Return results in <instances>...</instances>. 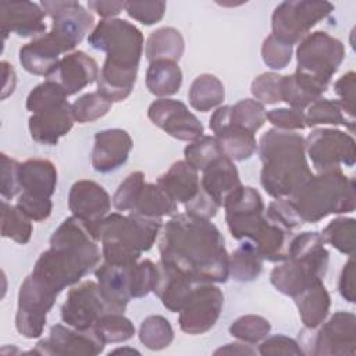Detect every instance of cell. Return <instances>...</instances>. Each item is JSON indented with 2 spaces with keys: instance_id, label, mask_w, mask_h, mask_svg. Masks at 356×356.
I'll return each instance as SVG.
<instances>
[{
  "instance_id": "5bb4252c",
  "label": "cell",
  "mask_w": 356,
  "mask_h": 356,
  "mask_svg": "<svg viewBox=\"0 0 356 356\" xmlns=\"http://www.w3.org/2000/svg\"><path fill=\"white\" fill-rule=\"evenodd\" d=\"M316 170L320 172L341 170V164L352 167L356 152L350 135L337 129H316L305 143Z\"/></svg>"
},
{
  "instance_id": "9a60e30c",
  "label": "cell",
  "mask_w": 356,
  "mask_h": 356,
  "mask_svg": "<svg viewBox=\"0 0 356 356\" xmlns=\"http://www.w3.org/2000/svg\"><path fill=\"white\" fill-rule=\"evenodd\" d=\"M222 292L213 285L203 284L192 289L185 305L179 310L181 330L196 335L210 330L222 309Z\"/></svg>"
},
{
  "instance_id": "3957f363",
  "label": "cell",
  "mask_w": 356,
  "mask_h": 356,
  "mask_svg": "<svg viewBox=\"0 0 356 356\" xmlns=\"http://www.w3.org/2000/svg\"><path fill=\"white\" fill-rule=\"evenodd\" d=\"M88 42L107 54L97 76V92L110 102L127 99L136 81L143 49L142 32L125 19L110 18L96 25Z\"/></svg>"
},
{
  "instance_id": "6da1fadb",
  "label": "cell",
  "mask_w": 356,
  "mask_h": 356,
  "mask_svg": "<svg viewBox=\"0 0 356 356\" xmlns=\"http://www.w3.org/2000/svg\"><path fill=\"white\" fill-rule=\"evenodd\" d=\"M160 254L193 282H225L229 275L224 238L206 218L189 214L171 218L160 239Z\"/></svg>"
},
{
  "instance_id": "b9f144b4",
  "label": "cell",
  "mask_w": 356,
  "mask_h": 356,
  "mask_svg": "<svg viewBox=\"0 0 356 356\" xmlns=\"http://www.w3.org/2000/svg\"><path fill=\"white\" fill-rule=\"evenodd\" d=\"M93 328L104 342H122L129 339L135 332L132 323L121 313L103 316Z\"/></svg>"
},
{
  "instance_id": "8992f818",
  "label": "cell",
  "mask_w": 356,
  "mask_h": 356,
  "mask_svg": "<svg viewBox=\"0 0 356 356\" xmlns=\"http://www.w3.org/2000/svg\"><path fill=\"white\" fill-rule=\"evenodd\" d=\"M328 252L318 232H303L288 246L285 263L271 271L273 285L288 296H298L325 275Z\"/></svg>"
},
{
  "instance_id": "30bf717a",
  "label": "cell",
  "mask_w": 356,
  "mask_h": 356,
  "mask_svg": "<svg viewBox=\"0 0 356 356\" xmlns=\"http://www.w3.org/2000/svg\"><path fill=\"white\" fill-rule=\"evenodd\" d=\"M19 182L22 193L17 207L31 220H46L51 213L50 196L57 184V171L53 163L42 159H32L21 164Z\"/></svg>"
},
{
  "instance_id": "6f0895ef",
  "label": "cell",
  "mask_w": 356,
  "mask_h": 356,
  "mask_svg": "<svg viewBox=\"0 0 356 356\" xmlns=\"http://www.w3.org/2000/svg\"><path fill=\"white\" fill-rule=\"evenodd\" d=\"M1 68H3V76H4L1 99H6L10 93H13V90L15 88V74H14L13 67L7 61L1 63Z\"/></svg>"
},
{
  "instance_id": "52a82bcc",
  "label": "cell",
  "mask_w": 356,
  "mask_h": 356,
  "mask_svg": "<svg viewBox=\"0 0 356 356\" xmlns=\"http://www.w3.org/2000/svg\"><path fill=\"white\" fill-rule=\"evenodd\" d=\"M291 197L302 221L316 222L332 213L353 211L355 181L341 170L323 171L309 178Z\"/></svg>"
},
{
  "instance_id": "7bdbcfd3",
  "label": "cell",
  "mask_w": 356,
  "mask_h": 356,
  "mask_svg": "<svg viewBox=\"0 0 356 356\" xmlns=\"http://www.w3.org/2000/svg\"><path fill=\"white\" fill-rule=\"evenodd\" d=\"M220 156L222 152L213 136H200L185 147V161L195 170H203Z\"/></svg>"
},
{
  "instance_id": "4316f807",
  "label": "cell",
  "mask_w": 356,
  "mask_h": 356,
  "mask_svg": "<svg viewBox=\"0 0 356 356\" xmlns=\"http://www.w3.org/2000/svg\"><path fill=\"white\" fill-rule=\"evenodd\" d=\"M202 171L200 186L218 206H222L227 197L241 186L239 175L232 160L224 154L213 160Z\"/></svg>"
},
{
  "instance_id": "ac0fdd59",
  "label": "cell",
  "mask_w": 356,
  "mask_h": 356,
  "mask_svg": "<svg viewBox=\"0 0 356 356\" xmlns=\"http://www.w3.org/2000/svg\"><path fill=\"white\" fill-rule=\"evenodd\" d=\"M68 206L74 217L82 221L96 238V229L107 216L111 202L103 186L93 181L82 179L71 186Z\"/></svg>"
},
{
  "instance_id": "44dd1931",
  "label": "cell",
  "mask_w": 356,
  "mask_h": 356,
  "mask_svg": "<svg viewBox=\"0 0 356 356\" xmlns=\"http://www.w3.org/2000/svg\"><path fill=\"white\" fill-rule=\"evenodd\" d=\"M231 106L216 110L210 118V128L216 134L217 143L225 157L229 160L249 159L257 149L254 134L235 127L229 122Z\"/></svg>"
},
{
  "instance_id": "d6986e66",
  "label": "cell",
  "mask_w": 356,
  "mask_h": 356,
  "mask_svg": "<svg viewBox=\"0 0 356 356\" xmlns=\"http://www.w3.org/2000/svg\"><path fill=\"white\" fill-rule=\"evenodd\" d=\"M104 341L95 328L68 330L61 324L54 325L49 337L42 339L33 353L40 355H97L104 348Z\"/></svg>"
},
{
  "instance_id": "5b68a950",
  "label": "cell",
  "mask_w": 356,
  "mask_h": 356,
  "mask_svg": "<svg viewBox=\"0 0 356 356\" xmlns=\"http://www.w3.org/2000/svg\"><path fill=\"white\" fill-rule=\"evenodd\" d=\"M161 227V218L142 216H121L113 213L103 218L96 229L107 263L128 266L136 263L142 252L154 243Z\"/></svg>"
},
{
  "instance_id": "e575fe53",
  "label": "cell",
  "mask_w": 356,
  "mask_h": 356,
  "mask_svg": "<svg viewBox=\"0 0 356 356\" xmlns=\"http://www.w3.org/2000/svg\"><path fill=\"white\" fill-rule=\"evenodd\" d=\"M263 257L259 253L257 248L246 241L242 243L229 257V275L236 281H253L261 273Z\"/></svg>"
},
{
  "instance_id": "7c38bea8",
  "label": "cell",
  "mask_w": 356,
  "mask_h": 356,
  "mask_svg": "<svg viewBox=\"0 0 356 356\" xmlns=\"http://www.w3.org/2000/svg\"><path fill=\"white\" fill-rule=\"evenodd\" d=\"M40 6L53 21L47 35L64 53L72 50L95 22L93 15L78 1H42Z\"/></svg>"
},
{
  "instance_id": "c3c4849f",
  "label": "cell",
  "mask_w": 356,
  "mask_h": 356,
  "mask_svg": "<svg viewBox=\"0 0 356 356\" xmlns=\"http://www.w3.org/2000/svg\"><path fill=\"white\" fill-rule=\"evenodd\" d=\"M127 14L140 21L145 25H152L160 21L165 11L164 1H125Z\"/></svg>"
},
{
  "instance_id": "816d5d0a",
  "label": "cell",
  "mask_w": 356,
  "mask_h": 356,
  "mask_svg": "<svg viewBox=\"0 0 356 356\" xmlns=\"http://www.w3.org/2000/svg\"><path fill=\"white\" fill-rule=\"evenodd\" d=\"M266 118L278 129L284 131L303 129L306 127L305 114L295 108H275L266 113Z\"/></svg>"
},
{
  "instance_id": "836d02e7",
  "label": "cell",
  "mask_w": 356,
  "mask_h": 356,
  "mask_svg": "<svg viewBox=\"0 0 356 356\" xmlns=\"http://www.w3.org/2000/svg\"><path fill=\"white\" fill-rule=\"evenodd\" d=\"M224 85L218 78L210 74L197 76L188 92L191 106L199 111H209L218 106L224 100Z\"/></svg>"
},
{
  "instance_id": "bcb514c9",
  "label": "cell",
  "mask_w": 356,
  "mask_h": 356,
  "mask_svg": "<svg viewBox=\"0 0 356 356\" xmlns=\"http://www.w3.org/2000/svg\"><path fill=\"white\" fill-rule=\"evenodd\" d=\"M263 61L273 70H281L288 65L292 56V44H288L274 35L266 38L261 47Z\"/></svg>"
},
{
  "instance_id": "e0dca14e",
  "label": "cell",
  "mask_w": 356,
  "mask_h": 356,
  "mask_svg": "<svg viewBox=\"0 0 356 356\" xmlns=\"http://www.w3.org/2000/svg\"><path fill=\"white\" fill-rule=\"evenodd\" d=\"M147 115L154 125L177 139L196 140L203 136V125L182 102L159 99L150 104Z\"/></svg>"
},
{
  "instance_id": "7a4b0ae2",
  "label": "cell",
  "mask_w": 356,
  "mask_h": 356,
  "mask_svg": "<svg viewBox=\"0 0 356 356\" xmlns=\"http://www.w3.org/2000/svg\"><path fill=\"white\" fill-rule=\"evenodd\" d=\"M96 238L76 217H70L54 231L50 249L38 259L29 275L47 293L57 295L78 282L100 260Z\"/></svg>"
},
{
  "instance_id": "f1b7e54d",
  "label": "cell",
  "mask_w": 356,
  "mask_h": 356,
  "mask_svg": "<svg viewBox=\"0 0 356 356\" xmlns=\"http://www.w3.org/2000/svg\"><path fill=\"white\" fill-rule=\"evenodd\" d=\"M157 185L161 186L175 202L185 204L200 191L197 170L186 161L174 163L171 168L157 179Z\"/></svg>"
},
{
  "instance_id": "2e32d148",
  "label": "cell",
  "mask_w": 356,
  "mask_h": 356,
  "mask_svg": "<svg viewBox=\"0 0 356 356\" xmlns=\"http://www.w3.org/2000/svg\"><path fill=\"white\" fill-rule=\"evenodd\" d=\"M56 298L42 289L31 277L22 282L18 293V309L15 325L21 335L36 338L43 332L47 312L51 309Z\"/></svg>"
},
{
  "instance_id": "ffe728a7",
  "label": "cell",
  "mask_w": 356,
  "mask_h": 356,
  "mask_svg": "<svg viewBox=\"0 0 356 356\" xmlns=\"http://www.w3.org/2000/svg\"><path fill=\"white\" fill-rule=\"evenodd\" d=\"M99 72L97 64L92 57L83 51H74L56 64L46 81L56 83L67 96H71L97 79Z\"/></svg>"
},
{
  "instance_id": "ba28073f",
  "label": "cell",
  "mask_w": 356,
  "mask_h": 356,
  "mask_svg": "<svg viewBox=\"0 0 356 356\" xmlns=\"http://www.w3.org/2000/svg\"><path fill=\"white\" fill-rule=\"evenodd\" d=\"M67 95L53 82L46 81L32 89L26 99V108L33 114L29 118V131L33 140L43 145H56L74 125Z\"/></svg>"
},
{
  "instance_id": "680465c9",
  "label": "cell",
  "mask_w": 356,
  "mask_h": 356,
  "mask_svg": "<svg viewBox=\"0 0 356 356\" xmlns=\"http://www.w3.org/2000/svg\"><path fill=\"white\" fill-rule=\"evenodd\" d=\"M238 346H239V343H228L227 348H221V349L216 350V355H218V353H254V350L249 348L250 345H246V346L243 345L241 349Z\"/></svg>"
},
{
  "instance_id": "7402d4cb",
  "label": "cell",
  "mask_w": 356,
  "mask_h": 356,
  "mask_svg": "<svg viewBox=\"0 0 356 356\" xmlns=\"http://www.w3.org/2000/svg\"><path fill=\"white\" fill-rule=\"evenodd\" d=\"M356 318L353 313L337 312L316 334L312 353L314 355H353Z\"/></svg>"
},
{
  "instance_id": "f6af8a7d",
  "label": "cell",
  "mask_w": 356,
  "mask_h": 356,
  "mask_svg": "<svg viewBox=\"0 0 356 356\" xmlns=\"http://www.w3.org/2000/svg\"><path fill=\"white\" fill-rule=\"evenodd\" d=\"M143 174L140 171L132 172L127 177V179L118 186L114 197H113V204L117 210L120 211H131L143 185Z\"/></svg>"
},
{
  "instance_id": "9f6ffc18",
  "label": "cell",
  "mask_w": 356,
  "mask_h": 356,
  "mask_svg": "<svg viewBox=\"0 0 356 356\" xmlns=\"http://www.w3.org/2000/svg\"><path fill=\"white\" fill-rule=\"evenodd\" d=\"M88 7L104 19H110L125 8V1H89Z\"/></svg>"
},
{
  "instance_id": "11a10c76",
  "label": "cell",
  "mask_w": 356,
  "mask_h": 356,
  "mask_svg": "<svg viewBox=\"0 0 356 356\" xmlns=\"http://www.w3.org/2000/svg\"><path fill=\"white\" fill-rule=\"evenodd\" d=\"M339 292L349 303H355V264L352 256L343 266L339 278Z\"/></svg>"
},
{
  "instance_id": "91938a15",
  "label": "cell",
  "mask_w": 356,
  "mask_h": 356,
  "mask_svg": "<svg viewBox=\"0 0 356 356\" xmlns=\"http://www.w3.org/2000/svg\"><path fill=\"white\" fill-rule=\"evenodd\" d=\"M125 352H129V353H139V352L135 350V349H115V350H113V353H125Z\"/></svg>"
},
{
  "instance_id": "db71d44e",
  "label": "cell",
  "mask_w": 356,
  "mask_h": 356,
  "mask_svg": "<svg viewBox=\"0 0 356 356\" xmlns=\"http://www.w3.org/2000/svg\"><path fill=\"white\" fill-rule=\"evenodd\" d=\"M260 353L261 355H300L303 353L300 348H298V343L286 338L284 335H277L271 337L270 339L264 341L260 346Z\"/></svg>"
},
{
  "instance_id": "603a6c76",
  "label": "cell",
  "mask_w": 356,
  "mask_h": 356,
  "mask_svg": "<svg viewBox=\"0 0 356 356\" xmlns=\"http://www.w3.org/2000/svg\"><path fill=\"white\" fill-rule=\"evenodd\" d=\"M1 32L4 39L7 33L14 32L18 36H32L44 32L46 11L40 4L32 1L10 3L1 1Z\"/></svg>"
},
{
  "instance_id": "83f0119b",
  "label": "cell",
  "mask_w": 356,
  "mask_h": 356,
  "mask_svg": "<svg viewBox=\"0 0 356 356\" xmlns=\"http://www.w3.org/2000/svg\"><path fill=\"white\" fill-rule=\"evenodd\" d=\"M63 49L49 35L40 36L19 50V63L22 67L35 75L47 76L60 61L58 56Z\"/></svg>"
},
{
  "instance_id": "277c9868",
  "label": "cell",
  "mask_w": 356,
  "mask_h": 356,
  "mask_svg": "<svg viewBox=\"0 0 356 356\" xmlns=\"http://www.w3.org/2000/svg\"><path fill=\"white\" fill-rule=\"evenodd\" d=\"M260 159L261 185L275 199L291 197L313 177L305 157V140L295 132L278 128L266 132L260 139Z\"/></svg>"
},
{
  "instance_id": "681fc988",
  "label": "cell",
  "mask_w": 356,
  "mask_h": 356,
  "mask_svg": "<svg viewBox=\"0 0 356 356\" xmlns=\"http://www.w3.org/2000/svg\"><path fill=\"white\" fill-rule=\"evenodd\" d=\"M267 217L288 231H292L303 222L291 200L286 199H278L270 203Z\"/></svg>"
},
{
  "instance_id": "7dc6e473",
  "label": "cell",
  "mask_w": 356,
  "mask_h": 356,
  "mask_svg": "<svg viewBox=\"0 0 356 356\" xmlns=\"http://www.w3.org/2000/svg\"><path fill=\"white\" fill-rule=\"evenodd\" d=\"M281 83H282V76L274 72H266L253 81L252 93L257 100H261L263 103H267V104L282 102Z\"/></svg>"
},
{
  "instance_id": "f546056e",
  "label": "cell",
  "mask_w": 356,
  "mask_h": 356,
  "mask_svg": "<svg viewBox=\"0 0 356 356\" xmlns=\"http://www.w3.org/2000/svg\"><path fill=\"white\" fill-rule=\"evenodd\" d=\"M300 318L306 328L313 330L323 324L330 309V295L323 282H316L295 296Z\"/></svg>"
},
{
  "instance_id": "484cf974",
  "label": "cell",
  "mask_w": 356,
  "mask_h": 356,
  "mask_svg": "<svg viewBox=\"0 0 356 356\" xmlns=\"http://www.w3.org/2000/svg\"><path fill=\"white\" fill-rule=\"evenodd\" d=\"M193 281L175 267L160 260L156 264V278L153 292L171 312H179L192 292Z\"/></svg>"
},
{
  "instance_id": "d6a6232c",
  "label": "cell",
  "mask_w": 356,
  "mask_h": 356,
  "mask_svg": "<svg viewBox=\"0 0 356 356\" xmlns=\"http://www.w3.org/2000/svg\"><path fill=\"white\" fill-rule=\"evenodd\" d=\"M182 83V72L175 61L159 60L150 63L146 71V86L156 96H171Z\"/></svg>"
},
{
  "instance_id": "d590c367",
  "label": "cell",
  "mask_w": 356,
  "mask_h": 356,
  "mask_svg": "<svg viewBox=\"0 0 356 356\" xmlns=\"http://www.w3.org/2000/svg\"><path fill=\"white\" fill-rule=\"evenodd\" d=\"M305 124L307 127H314L318 124L346 125L350 131L355 128V120H352V117L348 118V113L343 110L342 104L328 99H318L310 104L305 115Z\"/></svg>"
},
{
  "instance_id": "cb8c5ba5",
  "label": "cell",
  "mask_w": 356,
  "mask_h": 356,
  "mask_svg": "<svg viewBox=\"0 0 356 356\" xmlns=\"http://www.w3.org/2000/svg\"><path fill=\"white\" fill-rule=\"evenodd\" d=\"M132 149L131 136L122 129L97 132L92 152V165L96 171L108 172L122 165Z\"/></svg>"
},
{
  "instance_id": "ab89813d",
  "label": "cell",
  "mask_w": 356,
  "mask_h": 356,
  "mask_svg": "<svg viewBox=\"0 0 356 356\" xmlns=\"http://www.w3.org/2000/svg\"><path fill=\"white\" fill-rule=\"evenodd\" d=\"M172 337L174 332L168 320L161 316H150L143 320L140 325L139 338L149 349L160 350L168 346L172 341Z\"/></svg>"
},
{
  "instance_id": "60d3db41",
  "label": "cell",
  "mask_w": 356,
  "mask_h": 356,
  "mask_svg": "<svg viewBox=\"0 0 356 356\" xmlns=\"http://www.w3.org/2000/svg\"><path fill=\"white\" fill-rule=\"evenodd\" d=\"M113 102L106 99L99 92H92L81 96L71 104L72 117L78 122H92L108 113Z\"/></svg>"
},
{
  "instance_id": "d4e9b609",
  "label": "cell",
  "mask_w": 356,
  "mask_h": 356,
  "mask_svg": "<svg viewBox=\"0 0 356 356\" xmlns=\"http://www.w3.org/2000/svg\"><path fill=\"white\" fill-rule=\"evenodd\" d=\"M134 264L118 266L104 261L96 270V278L99 286L117 313H122L132 296V278H134Z\"/></svg>"
},
{
  "instance_id": "f5cc1de1",
  "label": "cell",
  "mask_w": 356,
  "mask_h": 356,
  "mask_svg": "<svg viewBox=\"0 0 356 356\" xmlns=\"http://www.w3.org/2000/svg\"><path fill=\"white\" fill-rule=\"evenodd\" d=\"M334 89L337 95L341 97L339 103L342 104L343 110L353 118L355 115V72L349 71L343 76H341L335 85Z\"/></svg>"
},
{
  "instance_id": "f35d334b",
  "label": "cell",
  "mask_w": 356,
  "mask_h": 356,
  "mask_svg": "<svg viewBox=\"0 0 356 356\" xmlns=\"http://www.w3.org/2000/svg\"><path fill=\"white\" fill-rule=\"evenodd\" d=\"M266 120V113L263 104L256 100L245 99L231 106L229 110V122L235 127L246 129L254 134Z\"/></svg>"
},
{
  "instance_id": "f907efd6",
  "label": "cell",
  "mask_w": 356,
  "mask_h": 356,
  "mask_svg": "<svg viewBox=\"0 0 356 356\" xmlns=\"http://www.w3.org/2000/svg\"><path fill=\"white\" fill-rule=\"evenodd\" d=\"M19 168L18 161L1 154V196L4 199H13L21 191Z\"/></svg>"
},
{
  "instance_id": "74e56055",
  "label": "cell",
  "mask_w": 356,
  "mask_h": 356,
  "mask_svg": "<svg viewBox=\"0 0 356 356\" xmlns=\"http://www.w3.org/2000/svg\"><path fill=\"white\" fill-rule=\"evenodd\" d=\"M31 218L24 214L17 206L8 204L3 200V222L1 235L4 238H11L18 243H26L32 235Z\"/></svg>"
},
{
  "instance_id": "4dcf8cb0",
  "label": "cell",
  "mask_w": 356,
  "mask_h": 356,
  "mask_svg": "<svg viewBox=\"0 0 356 356\" xmlns=\"http://www.w3.org/2000/svg\"><path fill=\"white\" fill-rule=\"evenodd\" d=\"M177 210V202L159 185L145 184L129 214L161 218Z\"/></svg>"
},
{
  "instance_id": "8fae6325",
  "label": "cell",
  "mask_w": 356,
  "mask_h": 356,
  "mask_svg": "<svg viewBox=\"0 0 356 356\" xmlns=\"http://www.w3.org/2000/svg\"><path fill=\"white\" fill-rule=\"evenodd\" d=\"M332 10L334 6L328 1H284L274 10L271 35L293 44L307 36V32Z\"/></svg>"
},
{
  "instance_id": "ee69618b",
  "label": "cell",
  "mask_w": 356,
  "mask_h": 356,
  "mask_svg": "<svg viewBox=\"0 0 356 356\" xmlns=\"http://www.w3.org/2000/svg\"><path fill=\"white\" fill-rule=\"evenodd\" d=\"M229 332L243 342L256 343L267 337L270 332V323L260 316H243L232 323Z\"/></svg>"
},
{
  "instance_id": "4fadbf2b",
  "label": "cell",
  "mask_w": 356,
  "mask_h": 356,
  "mask_svg": "<svg viewBox=\"0 0 356 356\" xmlns=\"http://www.w3.org/2000/svg\"><path fill=\"white\" fill-rule=\"evenodd\" d=\"M108 313L117 312L107 302L100 286L93 281H86L78 288L71 289L61 307L63 321L76 330L93 328Z\"/></svg>"
},
{
  "instance_id": "1f68e13d",
  "label": "cell",
  "mask_w": 356,
  "mask_h": 356,
  "mask_svg": "<svg viewBox=\"0 0 356 356\" xmlns=\"http://www.w3.org/2000/svg\"><path fill=\"white\" fill-rule=\"evenodd\" d=\"M145 53L150 63L159 60L177 61L184 53V39L181 33L171 26L159 28L147 38Z\"/></svg>"
},
{
  "instance_id": "8d00e7d4",
  "label": "cell",
  "mask_w": 356,
  "mask_h": 356,
  "mask_svg": "<svg viewBox=\"0 0 356 356\" xmlns=\"http://www.w3.org/2000/svg\"><path fill=\"white\" fill-rule=\"evenodd\" d=\"M356 224L353 218H337L331 221L320 234L323 242H328L341 253L353 254Z\"/></svg>"
},
{
  "instance_id": "9c48e42d",
  "label": "cell",
  "mask_w": 356,
  "mask_h": 356,
  "mask_svg": "<svg viewBox=\"0 0 356 356\" xmlns=\"http://www.w3.org/2000/svg\"><path fill=\"white\" fill-rule=\"evenodd\" d=\"M345 57L343 44L325 32H313L298 47L296 74L325 92Z\"/></svg>"
}]
</instances>
